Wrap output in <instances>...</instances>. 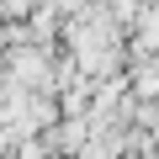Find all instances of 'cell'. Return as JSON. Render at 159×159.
Wrapping results in <instances>:
<instances>
[{
	"mask_svg": "<svg viewBox=\"0 0 159 159\" xmlns=\"http://www.w3.org/2000/svg\"><path fill=\"white\" fill-rule=\"evenodd\" d=\"M11 80H21V85H43V80H48V53H37V48L11 53Z\"/></svg>",
	"mask_w": 159,
	"mask_h": 159,
	"instance_id": "cell-1",
	"label": "cell"
},
{
	"mask_svg": "<svg viewBox=\"0 0 159 159\" xmlns=\"http://www.w3.org/2000/svg\"><path fill=\"white\" fill-rule=\"evenodd\" d=\"M32 0H0V16H27Z\"/></svg>",
	"mask_w": 159,
	"mask_h": 159,
	"instance_id": "cell-2",
	"label": "cell"
}]
</instances>
